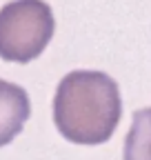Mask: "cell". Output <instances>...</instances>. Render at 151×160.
Instances as JSON below:
<instances>
[{
    "mask_svg": "<svg viewBox=\"0 0 151 160\" xmlns=\"http://www.w3.org/2000/svg\"><path fill=\"white\" fill-rule=\"evenodd\" d=\"M31 116L27 91L9 80H0V147L9 145L22 131Z\"/></svg>",
    "mask_w": 151,
    "mask_h": 160,
    "instance_id": "3",
    "label": "cell"
},
{
    "mask_svg": "<svg viewBox=\"0 0 151 160\" xmlns=\"http://www.w3.org/2000/svg\"><path fill=\"white\" fill-rule=\"evenodd\" d=\"M122 160H151V107L138 109L124 136Z\"/></svg>",
    "mask_w": 151,
    "mask_h": 160,
    "instance_id": "4",
    "label": "cell"
},
{
    "mask_svg": "<svg viewBox=\"0 0 151 160\" xmlns=\"http://www.w3.org/2000/svg\"><path fill=\"white\" fill-rule=\"evenodd\" d=\"M56 18L45 0H11L0 9V58L31 62L51 42Z\"/></svg>",
    "mask_w": 151,
    "mask_h": 160,
    "instance_id": "2",
    "label": "cell"
},
{
    "mask_svg": "<svg viewBox=\"0 0 151 160\" xmlns=\"http://www.w3.org/2000/svg\"><path fill=\"white\" fill-rule=\"evenodd\" d=\"M122 116L118 82L102 71H71L53 96V125L76 145H102L113 136Z\"/></svg>",
    "mask_w": 151,
    "mask_h": 160,
    "instance_id": "1",
    "label": "cell"
}]
</instances>
